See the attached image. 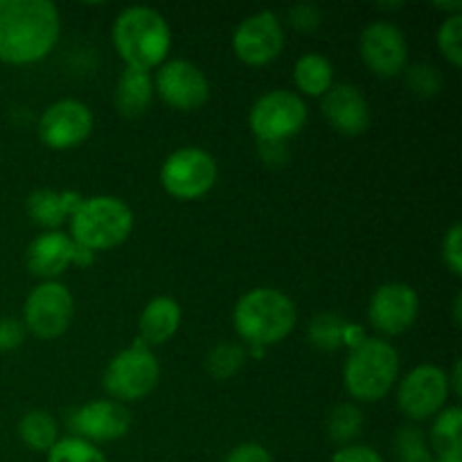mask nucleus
<instances>
[{"label":"nucleus","mask_w":462,"mask_h":462,"mask_svg":"<svg viewBox=\"0 0 462 462\" xmlns=\"http://www.w3.org/2000/svg\"><path fill=\"white\" fill-rule=\"evenodd\" d=\"M61 34L57 5L50 0H0V61L30 66L48 57Z\"/></svg>","instance_id":"1"},{"label":"nucleus","mask_w":462,"mask_h":462,"mask_svg":"<svg viewBox=\"0 0 462 462\" xmlns=\"http://www.w3.org/2000/svg\"><path fill=\"white\" fill-rule=\"evenodd\" d=\"M113 45L126 68L152 72L167 61L171 50V30L158 9L134 5L113 21Z\"/></svg>","instance_id":"2"},{"label":"nucleus","mask_w":462,"mask_h":462,"mask_svg":"<svg viewBox=\"0 0 462 462\" xmlns=\"http://www.w3.org/2000/svg\"><path fill=\"white\" fill-rule=\"evenodd\" d=\"M296 320V302L273 287H257L244 293L233 311L235 329L248 347L275 346L293 332Z\"/></svg>","instance_id":"3"},{"label":"nucleus","mask_w":462,"mask_h":462,"mask_svg":"<svg viewBox=\"0 0 462 462\" xmlns=\"http://www.w3.org/2000/svg\"><path fill=\"white\" fill-rule=\"evenodd\" d=\"M400 379V355L383 338H365L355 346L343 365V383L356 402H379Z\"/></svg>","instance_id":"4"},{"label":"nucleus","mask_w":462,"mask_h":462,"mask_svg":"<svg viewBox=\"0 0 462 462\" xmlns=\"http://www.w3.org/2000/svg\"><path fill=\"white\" fill-rule=\"evenodd\" d=\"M134 212L122 199L90 197L70 217V237L88 251H108L129 239Z\"/></svg>","instance_id":"5"},{"label":"nucleus","mask_w":462,"mask_h":462,"mask_svg":"<svg viewBox=\"0 0 462 462\" xmlns=\"http://www.w3.org/2000/svg\"><path fill=\"white\" fill-rule=\"evenodd\" d=\"M161 382V364L149 346L135 341L126 350L117 352L104 370L102 383L116 402H138L147 397Z\"/></svg>","instance_id":"6"},{"label":"nucleus","mask_w":462,"mask_h":462,"mask_svg":"<svg viewBox=\"0 0 462 462\" xmlns=\"http://www.w3.org/2000/svg\"><path fill=\"white\" fill-rule=\"evenodd\" d=\"M305 99L293 90H271L262 95L248 113V125L257 143H287L307 125Z\"/></svg>","instance_id":"7"},{"label":"nucleus","mask_w":462,"mask_h":462,"mask_svg":"<svg viewBox=\"0 0 462 462\" xmlns=\"http://www.w3.org/2000/svg\"><path fill=\"white\" fill-rule=\"evenodd\" d=\"M217 161L199 147H180L165 158L161 167V183L170 197L179 201L201 199L215 188Z\"/></svg>","instance_id":"8"},{"label":"nucleus","mask_w":462,"mask_h":462,"mask_svg":"<svg viewBox=\"0 0 462 462\" xmlns=\"http://www.w3.org/2000/svg\"><path fill=\"white\" fill-rule=\"evenodd\" d=\"M75 316V300L66 284L57 280H45L34 287L23 307V325L25 332L36 338H59L68 332Z\"/></svg>","instance_id":"9"},{"label":"nucleus","mask_w":462,"mask_h":462,"mask_svg":"<svg viewBox=\"0 0 462 462\" xmlns=\"http://www.w3.org/2000/svg\"><path fill=\"white\" fill-rule=\"evenodd\" d=\"M449 395V374L438 365L422 364L402 379L397 404L406 418L420 422V420L436 418L442 409H447Z\"/></svg>","instance_id":"10"},{"label":"nucleus","mask_w":462,"mask_h":462,"mask_svg":"<svg viewBox=\"0 0 462 462\" xmlns=\"http://www.w3.org/2000/svg\"><path fill=\"white\" fill-rule=\"evenodd\" d=\"M153 90L176 111H197L210 99V81L206 72L188 59H170L158 66Z\"/></svg>","instance_id":"11"},{"label":"nucleus","mask_w":462,"mask_h":462,"mask_svg":"<svg viewBox=\"0 0 462 462\" xmlns=\"http://www.w3.org/2000/svg\"><path fill=\"white\" fill-rule=\"evenodd\" d=\"M233 50L246 66H266L284 50V27L275 12L262 9L237 25L233 34Z\"/></svg>","instance_id":"12"},{"label":"nucleus","mask_w":462,"mask_h":462,"mask_svg":"<svg viewBox=\"0 0 462 462\" xmlns=\"http://www.w3.org/2000/svg\"><path fill=\"white\" fill-rule=\"evenodd\" d=\"M359 52L365 68L377 77H397L409 63V43L395 23L374 21L359 36Z\"/></svg>","instance_id":"13"},{"label":"nucleus","mask_w":462,"mask_h":462,"mask_svg":"<svg viewBox=\"0 0 462 462\" xmlns=\"http://www.w3.org/2000/svg\"><path fill=\"white\" fill-rule=\"evenodd\" d=\"M93 131V113L79 99H59L39 117V138L45 147L75 149L86 143Z\"/></svg>","instance_id":"14"},{"label":"nucleus","mask_w":462,"mask_h":462,"mask_svg":"<svg viewBox=\"0 0 462 462\" xmlns=\"http://www.w3.org/2000/svg\"><path fill=\"white\" fill-rule=\"evenodd\" d=\"M93 262L95 253L79 246L70 235L61 230H45L27 246V269L36 278H43V282L59 278L68 266H90Z\"/></svg>","instance_id":"15"},{"label":"nucleus","mask_w":462,"mask_h":462,"mask_svg":"<svg viewBox=\"0 0 462 462\" xmlns=\"http://www.w3.org/2000/svg\"><path fill=\"white\" fill-rule=\"evenodd\" d=\"M420 314V298L411 284L386 282L374 289L368 305V320L377 332L397 337L413 328Z\"/></svg>","instance_id":"16"},{"label":"nucleus","mask_w":462,"mask_h":462,"mask_svg":"<svg viewBox=\"0 0 462 462\" xmlns=\"http://www.w3.org/2000/svg\"><path fill=\"white\" fill-rule=\"evenodd\" d=\"M77 438L90 442L120 440L131 429V413L125 404L116 400H95L77 409L70 418Z\"/></svg>","instance_id":"17"},{"label":"nucleus","mask_w":462,"mask_h":462,"mask_svg":"<svg viewBox=\"0 0 462 462\" xmlns=\"http://www.w3.org/2000/svg\"><path fill=\"white\" fill-rule=\"evenodd\" d=\"M323 116L332 129L343 135H361L370 126V104L365 95L352 84H334L323 95Z\"/></svg>","instance_id":"18"},{"label":"nucleus","mask_w":462,"mask_h":462,"mask_svg":"<svg viewBox=\"0 0 462 462\" xmlns=\"http://www.w3.org/2000/svg\"><path fill=\"white\" fill-rule=\"evenodd\" d=\"M180 328V305L170 296H158L144 305L138 319L140 341L149 347L170 341Z\"/></svg>","instance_id":"19"},{"label":"nucleus","mask_w":462,"mask_h":462,"mask_svg":"<svg viewBox=\"0 0 462 462\" xmlns=\"http://www.w3.org/2000/svg\"><path fill=\"white\" fill-rule=\"evenodd\" d=\"M84 197L75 189L57 192V189H36L27 199V212L39 226L57 230L66 219H70L81 206Z\"/></svg>","instance_id":"20"},{"label":"nucleus","mask_w":462,"mask_h":462,"mask_svg":"<svg viewBox=\"0 0 462 462\" xmlns=\"http://www.w3.org/2000/svg\"><path fill=\"white\" fill-rule=\"evenodd\" d=\"M153 95V77L152 72L135 70V68H125L117 77L116 84V108L125 117H138L152 104Z\"/></svg>","instance_id":"21"},{"label":"nucleus","mask_w":462,"mask_h":462,"mask_svg":"<svg viewBox=\"0 0 462 462\" xmlns=\"http://www.w3.org/2000/svg\"><path fill=\"white\" fill-rule=\"evenodd\" d=\"M293 84L302 95L323 97L334 86V66L319 52H307L293 63ZM298 93V95H300Z\"/></svg>","instance_id":"22"},{"label":"nucleus","mask_w":462,"mask_h":462,"mask_svg":"<svg viewBox=\"0 0 462 462\" xmlns=\"http://www.w3.org/2000/svg\"><path fill=\"white\" fill-rule=\"evenodd\" d=\"M462 411L460 406H449L436 415L429 436V447L438 458H462V440H460Z\"/></svg>","instance_id":"23"},{"label":"nucleus","mask_w":462,"mask_h":462,"mask_svg":"<svg viewBox=\"0 0 462 462\" xmlns=\"http://www.w3.org/2000/svg\"><path fill=\"white\" fill-rule=\"evenodd\" d=\"M18 436H21L23 445L27 449L45 451L48 454L59 442V429L50 413H45V411H30L18 422Z\"/></svg>","instance_id":"24"},{"label":"nucleus","mask_w":462,"mask_h":462,"mask_svg":"<svg viewBox=\"0 0 462 462\" xmlns=\"http://www.w3.org/2000/svg\"><path fill=\"white\" fill-rule=\"evenodd\" d=\"M246 359V347L239 346V343L221 341L208 352L206 370L212 379H217V382H226V379H233L235 374L244 368Z\"/></svg>","instance_id":"25"},{"label":"nucleus","mask_w":462,"mask_h":462,"mask_svg":"<svg viewBox=\"0 0 462 462\" xmlns=\"http://www.w3.org/2000/svg\"><path fill=\"white\" fill-rule=\"evenodd\" d=\"M364 429V413L355 404H338L328 420L329 440L337 445H352V440L361 436Z\"/></svg>","instance_id":"26"},{"label":"nucleus","mask_w":462,"mask_h":462,"mask_svg":"<svg viewBox=\"0 0 462 462\" xmlns=\"http://www.w3.org/2000/svg\"><path fill=\"white\" fill-rule=\"evenodd\" d=\"M393 447H395V456L400 462H433L436 460V456H433L427 438H424V431L418 427H402L400 431H397Z\"/></svg>","instance_id":"27"},{"label":"nucleus","mask_w":462,"mask_h":462,"mask_svg":"<svg viewBox=\"0 0 462 462\" xmlns=\"http://www.w3.org/2000/svg\"><path fill=\"white\" fill-rule=\"evenodd\" d=\"M48 462H108L106 456L97 449V445L70 436L59 440L48 451Z\"/></svg>","instance_id":"28"},{"label":"nucleus","mask_w":462,"mask_h":462,"mask_svg":"<svg viewBox=\"0 0 462 462\" xmlns=\"http://www.w3.org/2000/svg\"><path fill=\"white\" fill-rule=\"evenodd\" d=\"M438 48L454 68L462 66V14H449L438 27Z\"/></svg>","instance_id":"29"},{"label":"nucleus","mask_w":462,"mask_h":462,"mask_svg":"<svg viewBox=\"0 0 462 462\" xmlns=\"http://www.w3.org/2000/svg\"><path fill=\"white\" fill-rule=\"evenodd\" d=\"M404 77H406V86H409V90L413 95H418V97L429 99V97H433V95L440 93L442 77L433 66L418 63V66L406 68Z\"/></svg>","instance_id":"30"},{"label":"nucleus","mask_w":462,"mask_h":462,"mask_svg":"<svg viewBox=\"0 0 462 462\" xmlns=\"http://www.w3.org/2000/svg\"><path fill=\"white\" fill-rule=\"evenodd\" d=\"M346 325L347 323H343V320L337 319V316H319L310 328L311 343L319 347H328V350L341 346Z\"/></svg>","instance_id":"31"},{"label":"nucleus","mask_w":462,"mask_h":462,"mask_svg":"<svg viewBox=\"0 0 462 462\" xmlns=\"http://www.w3.org/2000/svg\"><path fill=\"white\" fill-rule=\"evenodd\" d=\"M442 260L454 275L462 273V226L454 224L442 242Z\"/></svg>","instance_id":"32"},{"label":"nucleus","mask_w":462,"mask_h":462,"mask_svg":"<svg viewBox=\"0 0 462 462\" xmlns=\"http://www.w3.org/2000/svg\"><path fill=\"white\" fill-rule=\"evenodd\" d=\"M25 325L18 319H0V352H12L18 350L25 341Z\"/></svg>","instance_id":"33"},{"label":"nucleus","mask_w":462,"mask_h":462,"mask_svg":"<svg viewBox=\"0 0 462 462\" xmlns=\"http://www.w3.org/2000/svg\"><path fill=\"white\" fill-rule=\"evenodd\" d=\"M289 23L298 32H314L320 25V9L314 5H296L287 14Z\"/></svg>","instance_id":"34"},{"label":"nucleus","mask_w":462,"mask_h":462,"mask_svg":"<svg viewBox=\"0 0 462 462\" xmlns=\"http://www.w3.org/2000/svg\"><path fill=\"white\" fill-rule=\"evenodd\" d=\"M224 462H273V458L260 442H244V445L235 447Z\"/></svg>","instance_id":"35"},{"label":"nucleus","mask_w":462,"mask_h":462,"mask_svg":"<svg viewBox=\"0 0 462 462\" xmlns=\"http://www.w3.org/2000/svg\"><path fill=\"white\" fill-rule=\"evenodd\" d=\"M332 462H383V458L368 445H347L332 456Z\"/></svg>","instance_id":"36"},{"label":"nucleus","mask_w":462,"mask_h":462,"mask_svg":"<svg viewBox=\"0 0 462 462\" xmlns=\"http://www.w3.org/2000/svg\"><path fill=\"white\" fill-rule=\"evenodd\" d=\"M436 7L438 9H445V12H451V14H460L462 12V3H460V0H456V3H438Z\"/></svg>","instance_id":"37"},{"label":"nucleus","mask_w":462,"mask_h":462,"mask_svg":"<svg viewBox=\"0 0 462 462\" xmlns=\"http://www.w3.org/2000/svg\"><path fill=\"white\" fill-rule=\"evenodd\" d=\"M433 462H462V458H436Z\"/></svg>","instance_id":"38"}]
</instances>
